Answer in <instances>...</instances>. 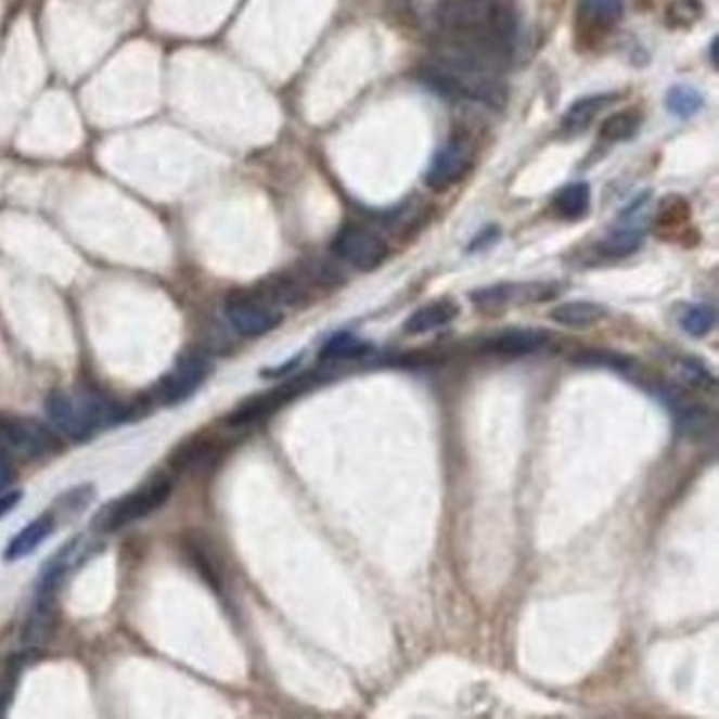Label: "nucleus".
<instances>
[{
    "label": "nucleus",
    "mask_w": 719,
    "mask_h": 719,
    "mask_svg": "<svg viewBox=\"0 0 719 719\" xmlns=\"http://www.w3.org/2000/svg\"><path fill=\"white\" fill-rule=\"evenodd\" d=\"M53 529H55V514L47 512V514L38 516L36 521H31L27 527H23L12 538V542L8 544L5 553H3V558L8 563H14V561L31 556V553L53 534Z\"/></svg>",
    "instance_id": "nucleus-15"
},
{
    "label": "nucleus",
    "mask_w": 719,
    "mask_h": 719,
    "mask_svg": "<svg viewBox=\"0 0 719 719\" xmlns=\"http://www.w3.org/2000/svg\"><path fill=\"white\" fill-rule=\"evenodd\" d=\"M59 614H55V595L53 593H36L31 612L23 625V642L27 646H40L51 640Z\"/></svg>",
    "instance_id": "nucleus-12"
},
{
    "label": "nucleus",
    "mask_w": 719,
    "mask_h": 719,
    "mask_svg": "<svg viewBox=\"0 0 719 719\" xmlns=\"http://www.w3.org/2000/svg\"><path fill=\"white\" fill-rule=\"evenodd\" d=\"M44 410L49 421L74 440H87L100 425L118 423L123 419V410L102 397H74L63 390H53L47 397Z\"/></svg>",
    "instance_id": "nucleus-3"
},
{
    "label": "nucleus",
    "mask_w": 719,
    "mask_h": 719,
    "mask_svg": "<svg viewBox=\"0 0 719 719\" xmlns=\"http://www.w3.org/2000/svg\"><path fill=\"white\" fill-rule=\"evenodd\" d=\"M210 363L200 355H189L178 361V365L166 374L157 385V397L166 406H176L195 395L197 387L206 381Z\"/></svg>",
    "instance_id": "nucleus-9"
},
{
    "label": "nucleus",
    "mask_w": 719,
    "mask_h": 719,
    "mask_svg": "<svg viewBox=\"0 0 719 719\" xmlns=\"http://www.w3.org/2000/svg\"><path fill=\"white\" fill-rule=\"evenodd\" d=\"M332 251L359 270H374L387 257V244L376 233L359 229V227L344 229L335 237Z\"/></svg>",
    "instance_id": "nucleus-8"
},
{
    "label": "nucleus",
    "mask_w": 719,
    "mask_h": 719,
    "mask_svg": "<svg viewBox=\"0 0 719 719\" xmlns=\"http://www.w3.org/2000/svg\"><path fill=\"white\" fill-rule=\"evenodd\" d=\"M640 127H642V111L633 106L622 108L602 120L600 138L604 142H629L638 136Z\"/></svg>",
    "instance_id": "nucleus-18"
},
{
    "label": "nucleus",
    "mask_w": 719,
    "mask_h": 719,
    "mask_svg": "<svg viewBox=\"0 0 719 719\" xmlns=\"http://www.w3.org/2000/svg\"><path fill=\"white\" fill-rule=\"evenodd\" d=\"M14 478V467H12V461H10V454L8 450L0 446V491H3Z\"/></svg>",
    "instance_id": "nucleus-27"
},
{
    "label": "nucleus",
    "mask_w": 719,
    "mask_h": 719,
    "mask_svg": "<svg viewBox=\"0 0 719 719\" xmlns=\"http://www.w3.org/2000/svg\"><path fill=\"white\" fill-rule=\"evenodd\" d=\"M476 162V149L465 138H452L442 144L436 155L432 157L427 171L423 176V182L427 189L440 193L448 191L454 184H459Z\"/></svg>",
    "instance_id": "nucleus-5"
},
{
    "label": "nucleus",
    "mask_w": 719,
    "mask_h": 719,
    "mask_svg": "<svg viewBox=\"0 0 719 719\" xmlns=\"http://www.w3.org/2000/svg\"><path fill=\"white\" fill-rule=\"evenodd\" d=\"M21 498H23V491H21V489L0 493V518H5V516H8V514L21 503Z\"/></svg>",
    "instance_id": "nucleus-28"
},
{
    "label": "nucleus",
    "mask_w": 719,
    "mask_h": 719,
    "mask_svg": "<svg viewBox=\"0 0 719 719\" xmlns=\"http://www.w3.org/2000/svg\"><path fill=\"white\" fill-rule=\"evenodd\" d=\"M616 98H618L616 93H595V95L576 100L563 118V133L567 138H578L585 131H589V127L593 125L598 114H602V111Z\"/></svg>",
    "instance_id": "nucleus-14"
},
{
    "label": "nucleus",
    "mask_w": 719,
    "mask_h": 719,
    "mask_svg": "<svg viewBox=\"0 0 719 719\" xmlns=\"http://www.w3.org/2000/svg\"><path fill=\"white\" fill-rule=\"evenodd\" d=\"M680 374H682V378H684L686 383H691V385H697V387H708V385H712V376H710V372H708L702 363H697V361H693V359H686V361L680 363Z\"/></svg>",
    "instance_id": "nucleus-26"
},
{
    "label": "nucleus",
    "mask_w": 719,
    "mask_h": 719,
    "mask_svg": "<svg viewBox=\"0 0 719 719\" xmlns=\"http://www.w3.org/2000/svg\"><path fill=\"white\" fill-rule=\"evenodd\" d=\"M710 63H712V67H717V38H712V42H710Z\"/></svg>",
    "instance_id": "nucleus-31"
},
{
    "label": "nucleus",
    "mask_w": 719,
    "mask_h": 719,
    "mask_svg": "<svg viewBox=\"0 0 719 719\" xmlns=\"http://www.w3.org/2000/svg\"><path fill=\"white\" fill-rule=\"evenodd\" d=\"M227 319L244 337H261L284 321V314L274 310L270 301L253 295H231L227 301Z\"/></svg>",
    "instance_id": "nucleus-7"
},
{
    "label": "nucleus",
    "mask_w": 719,
    "mask_h": 719,
    "mask_svg": "<svg viewBox=\"0 0 719 719\" xmlns=\"http://www.w3.org/2000/svg\"><path fill=\"white\" fill-rule=\"evenodd\" d=\"M91 498H93V489L89 485H82V487H76V489L63 493L59 505H63L69 514H78L80 510H85L91 503Z\"/></svg>",
    "instance_id": "nucleus-25"
},
{
    "label": "nucleus",
    "mask_w": 719,
    "mask_h": 719,
    "mask_svg": "<svg viewBox=\"0 0 719 719\" xmlns=\"http://www.w3.org/2000/svg\"><path fill=\"white\" fill-rule=\"evenodd\" d=\"M171 483L169 480H153L144 487H140L138 491H131L118 501H111L106 503L93 518V529L102 531V534H111V531H118L136 521H142L144 516L153 514L155 510H159L166 501H169L171 496Z\"/></svg>",
    "instance_id": "nucleus-4"
},
{
    "label": "nucleus",
    "mask_w": 719,
    "mask_h": 719,
    "mask_svg": "<svg viewBox=\"0 0 719 719\" xmlns=\"http://www.w3.org/2000/svg\"><path fill=\"white\" fill-rule=\"evenodd\" d=\"M625 14L622 0H578V27L587 34L612 31Z\"/></svg>",
    "instance_id": "nucleus-13"
},
{
    "label": "nucleus",
    "mask_w": 719,
    "mask_h": 719,
    "mask_svg": "<svg viewBox=\"0 0 719 719\" xmlns=\"http://www.w3.org/2000/svg\"><path fill=\"white\" fill-rule=\"evenodd\" d=\"M591 202V191L587 182H574L563 187L553 197V210L563 219H580L587 215Z\"/></svg>",
    "instance_id": "nucleus-19"
},
{
    "label": "nucleus",
    "mask_w": 719,
    "mask_h": 719,
    "mask_svg": "<svg viewBox=\"0 0 719 719\" xmlns=\"http://www.w3.org/2000/svg\"><path fill=\"white\" fill-rule=\"evenodd\" d=\"M459 314H461V308L452 299H438V301H432V304L414 310L408 317L403 330L408 332V335H425V332H432V330H438L442 325L452 323Z\"/></svg>",
    "instance_id": "nucleus-16"
},
{
    "label": "nucleus",
    "mask_w": 719,
    "mask_h": 719,
    "mask_svg": "<svg viewBox=\"0 0 719 719\" xmlns=\"http://www.w3.org/2000/svg\"><path fill=\"white\" fill-rule=\"evenodd\" d=\"M717 314L710 306H686L680 314H678V323L682 325L684 332H689L691 337H704L708 332L715 328Z\"/></svg>",
    "instance_id": "nucleus-23"
},
{
    "label": "nucleus",
    "mask_w": 719,
    "mask_h": 719,
    "mask_svg": "<svg viewBox=\"0 0 719 719\" xmlns=\"http://www.w3.org/2000/svg\"><path fill=\"white\" fill-rule=\"evenodd\" d=\"M434 18L438 53L503 74L518 36L514 0H440Z\"/></svg>",
    "instance_id": "nucleus-1"
},
{
    "label": "nucleus",
    "mask_w": 719,
    "mask_h": 719,
    "mask_svg": "<svg viewBox=\"0 0 719 719\" xmlns=\"http://www.w3.org/2000/svg\"><path fill=\"white\" fill-rule=\"evenodd\" d=\"M372 350L370 344L361 342L359 337L350 335V332H339L321 348L323 361H348V359H361Z\"/></svg>",
    "instance_id": "nucleus-20"
},
{
    "label": "nucleus",
    "mask_w": 719,
    "mask_h": 719,
    "mask_svg": "<svg viewBox=\"0 0 719 719\" xmlns=\"http://www.w3.org/2000/svg\"><path fill=\"white\" fill-rule=\"evenodd\" d=\"M702 106H704V95L691 85H676L667 93V108L682 120L697 116Z\"/></svg>",
    "instance_id": "nucleus-21"
},
{
    "label": "nucleus",
    "mask_w": 719,
    "mask_h": 719,
    "mask_svg": "<svg viewBox=\"0 0 719 719\" xmlns=\"http://www.w3.org/2000/svg\"><path fill=\"white\" fill-rule=\"evenodd\" d=\"M10 699H12V693H10V691H0V717H3V715L8 712Z\"/></svg>",
    "instance_id": "nucleus-30"
},
{
    "label": "nucleus",
    "mask_w": 719,
    "mask_h": 719,
    "mask_svg": "<svg viewBox=\"0 0 719 719\" xmlns=\"http://www.w3.org/2000/svg\"><path fill=\"white\" fill-rule=\"evenodd\" d=\"M549 317L565 328H591L606 317V308L595 301H567L553 308Z\"/></svg>",
    "instance_id": "nucleus-17"
},
{
    "label": "nucleus",
    "mask_w": 719,
    "mask_h": 719,
    "mask_svg": "<svg viewBox=\"0 0 719 719\" xmlns=\"http://www.w3.org/2000/svg\"><path fill=\"white\" fill-rule=\"evenodd\" d=\"M640 246H642V233H638L633 229H625V231H616L608 237H604L598 248L608 259H625V257L633 255Z\"/></svg>",
    "instance_id": "nucleus-22"
},
{
    "label": "nucleus",
    "mask_w": 719,
    "mask_h": 719,
    "mask_svg": "<svg viewBox=\"0 0 719 719\" xmlns=\"http://www.w3.org/2000/svg\"><path fill=\"white\" fill-rule=\"evenodd\" d=\"M549 342V335L540 328H508L493 335L485 348L503 357H525L538 352Z\"/></svg>",
    "instance_id": "nucleus-11"
},
{
    "label": "nucleus",
    "mask_w": 719,
    "mask_h": 719,
    "mask_svg": "<svg viewBox=\"0 0 719 719\" xmlns=\"http://www.w3.org/2000/svg\"><path fill=\"white\" fill-rule=\"evenodd\" d=\"M496 237H498V229H487V231H483L476 240H474V244L470 246L472 251H476V248H483V246H487V244H491V242H496Z\"/></svg>",
    "instance_id": "nucleus-29"
},
{
    "label": "nucleus",
    "mask_w": 719,
    "mask_h": 719,
    "mask_svg": "<svg viewBox=\"0 0 719 719\" xmlns=\"http://www.w3.org/2000/svg\"><path fill=\"white\" fill-rule=\"evenodd\" d=\"M423 78L440 93L467 98L489 106H503L508 100V85L501 72L454 59L448 53H436L434 61L423 67Z\"/></svg>",
    "instance_id": "nucleus-2"
},
{
    "label": "nucleus",
    "mask_w": 719,
    "mask_h": 719,
    "mask_svg": "<svg viewBox=\"0 0 719 719\" xmlns=\"http://www.w3.org/2000/svg\"><path fill=\"white\" fill-rule=\"evenodd\" d=\"M704 14V5L699 0H673L667 8V23L671 27H691Z\"/></svg>",
    "instance_id": "nucleus-24"
},
{
    "label": "nucleus",
    "mask_w": 719,
    "mask_h": 719,
    "mask_svg": "<svg viewBox=\"0 0 719 719\" xmlns=\"http://www.w3.org/2000/svg\"><path fill=\"white\" fill-rule=\"evenodd\" d=\"M561 295L558 284L549 282H518V284H496L470 293L472 304L483 312H501L512 306L544 304Z\"/></svg>",
    "instance_id": "nucleus-6"
},
{
    "label": "nucleus",
    "mask_w": 719,
    "mask_h": 719,
    "mask_svg": "<svg viewBox=\"0 0 719 719\" xmlns=\"http://www.w3.org/2000/svg\"><path fill=\"white\" fill-rule=\"evenodd\" d=\"M10 446L16 448L25 457H44L53 450H59V438L53 436L49 427L34 419H5L0 423Z\"/></svg>",
    "instance_id": "nucleus-10"
}]
</instances>
